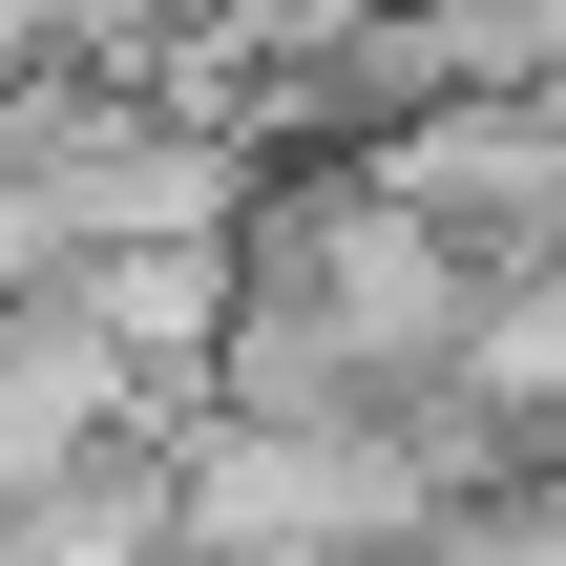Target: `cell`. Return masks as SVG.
I'll use <instances>...</instances> for the list:
<instances>
[{
    "label": "cell",
    "mask_w": 566,
    "mask_h": 566,
    "mask_svg": "<svg viewBox=\"0 0 566 566\" xmlns=\"http://www.w3.org/2000/svg\"><path fill=\"white\" fill-rule=\"evenodd\" d=\"M105 336H126V378H210L231 357V315H252V273L231 252H105V273H63Z\"/></svg>",
    "instance_id": "1"
}]
</instances>
